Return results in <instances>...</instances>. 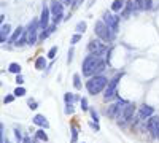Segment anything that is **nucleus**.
I'll return each instance as SVG.
<instances>
[{"mask_svg": "<svg viewBox=\"0 0 159 143\" xmlns=\"http://www.w3.org/2000/svg\"><path fill=\"white\" fill-rule=\"evenodd\" d=\"M107 84H108V80H107L105 76H102V75H94V76L89 78V81H86V89H88L89 94L96 96V94L102 92V91L107 87Z\"/></svg>", "mask_w": 159, "mask_h": 143, "instance_id": "obj_1", "label": "nucleus"}, {"mask_svg": "<svg viewBox=\"0 0 159 143\" xmlns=\"http://www.w3.org/2000/svg\"><path fill=\"white\" fill-rule=\"evenodd\" d=\"M100 56L97 54H89L86 56V59L83 60V75L84 76H94L97 73V69L100 65Z\"/></svg>", "mask_w": 159, "mask_h": 143, "instance_id": "obj_2", "label": "nucleus"}, {"mask_svg": "<svg viewBox=\"0 0 159 143\" xmlns=\"http://www.w3.org/2000/svg\"><path fill=\"white\" fill-rule=\"evenodd\" d=\"M94 30H96V35L100 38V40L107 42V43L113 40V34H115V32H113V30H111L103 21H97V22H96Z\"/></svg>", "mask_w": 159, "mask_h": 143, "instance_id": "obj_3", "label": "nucleus"}, {"mask_svg": "<svg viewBox=\"0 0 159 143\" xmlns=\"http://www.w3.org/2000/svg\"><path fill=\"white\" fill-rule=\"evenodd\" d=\"M121 78H123V73H118L113 80L108 81L107 87H105V94H103V99H105V100H111V99L116 96V87H118V83H119V80H121Z\"/></svg>", "mask_w": 159, "mask_h": 143, "instance_id": "obj_4", "label": "nucleus"}, {"mask_svg": "<svg viewBox=\"0 0 159 143\" xmlns=\"http://www.w3.org/2000/svg\"><path fill=\"white\" fill-rule=\"evenodd\" d=\"M38 27H40V21L37 19H32V22L29 24L27 30H25V37H27V45H35L37 43V32H38Z\"/></svg>", "mask_w": 159, "mask_h": 143, "instance_id": "obj_5", "label": "nucleus"}, {"mask_svg": "<svg viewBox=\"0 0 159 143\" xmlns=\"http://www.w3.org/2000/svg\"><path fill=\"white\" fill-rule=\"evenodd\" d=\"M103 22L108 25V27L116 34L118 32V27H119V16H116V15H111V13H103Z\"/></svg>", "mask_w": 159, "mask_h": 143, "instance_id": "obj_6", "label": "nucleus"}, {"mask_svg": "<svg viewBox=\"0 0 159 143\" xmlns=\"http://www.w3.org/2000/svg\"><path fill=\"white\" fill-rule=\"evenodd\" d=\"M134 111H135V105H134V103H127L126 108H124V111H123V114H121V118L118 119V123H119V124H124V123H127L129 119H132Z\"/></svg>", "mask_w": 159, "mask_h": 143, "instance_id": "obj_7", "label": "nucleus"}, {"mask_svg": "<svg viewBox=\"0 0 159 143\" xmlns=\"http://www.w3.org/2000/svg\"><path fill=\"white\" fill-rule=\"evenodd\" d=\"M147 127L154 138H159V118L157 116H151L147 123Z\"/></svg>", "mask_w": 159, "mask_h": 143, "instance_id": "obj_8", "label": "nucleus"}, {"mask_svg": "<svg viewBox=\"0 0 159 143\" xmlns=\"http://www.w3.org/2000/svg\"><path fill=\"white\" fill-rule=\"evenodd\" d=\"M88 49H89V54H97V56L103 54L105 51H107V48H105V46H103L100 42H96V40L89 42V45H88Z\"/></svg>", "mask_w": 159, "mask_h": 143, "instance_id": "obj_9", "label": "nucleus"}, {"mask_svg": "<svg viewBox=\"0 0 159 143\" xmlns=\"http://www.w3.org/2000/svg\"><path fill=\"white\" fill-rule=\"evenodd\" d=\"M49 15H51V10H49L48 7H43V10H42V16H40V29H42V30L48 29Z\"/></svg>", "mask_w": 159, "mask_h": 143, "instance_id": "obj_10", "label": "nucleus"}, {"mask_svg": "<svg viewBox=\"0 0 159 143\" xmlns=\"http://www.w3.org/2000/svg\"><path fill=\"white\" fill-rule=\"evenodd\" d=\"M49 10H51V15L52 16H61V15H64V3L62 2H57V0H52Z\"/></svg>", "mask_w": 159, "mask_h": 143, "instance_id": "obj_11", "label": "nucleus"}, {"mask_svg": "<svg viewBox=\"0 0 159 143\" xmlns=\"http://www.w3.org/2000/svg\"><path fill=\"white\" fill-rule=\"evenodd\" d=\"M153 113H154V108H153V107L143 105V107L140 108V111H139V119H147V118H150Z\"/></svg>", "mask_w": 159, "mask_h": 143, "instance_id": "obj_12", "label": "nucleus"}, {"mask_svg": "<svg viewBox=\"0 0 159 143\" xmlns=\"http://www.w3.org/2000/svg\"><path fill=\"white\" fill-rule=\"evenodd\" d=\"M10 30H11L10 24H3V25H2V30H0V42H2V43L7 42V38H8V35H10Z\"/></svg>", "mask_w": 159, "mask_h": 143, "instance_id": "obj_13", "label": "nucleus"}, {"mask_svg": "<svg viewBox=\"0 0 159 143\" xmlns=\"http://www.w3.org/2000/svg\"><path fill=\"white\" fill-rule=\"evenodd\" d=\"M24 32H25V30H24L22 27H18V29H16L15 32H13V35L10 37V43H15V45H16V42H18L19 38H21V37L24 35Z\"/></svg>", "mask_w": 159, "mask_h": 143, "instance_id": "obj_14", "label": "nucleus"}, {"mask_svg": "<svg viewBox=\"0 0 159 143\" xmlns=\"http://www.w3.org/2000/svg\"><path fill=\"white\" fill-rule=\"evenodd\" d=\"M34 123H35L37 126H42V127H48V126H49L48 121L45 119V116H42V114H37L35 118H34Z\"/></svg>", "mask_w": 159, "mask_h": 143, "instance_id": "obj_15", "label": "nucleus"}, {"mask_svg": "<svg viewBox=\"0 0 159 143\" xmlns=\"http://www.w3.org/2000/svg\"><path fill=\"white\" fill-rule=\"evenodd\" d=\"M46 67V59L43 57V56H40L37 60H35V69L37 70H43Z\"/></svg>", "mask_w": 159, "mask_h": 143, "instance_id": "obj_16", "label": "nucleus"}, {"mask_svg": "<svg viewBox=\"0 0 159 143\" xmlns=\"http://www.w3.org/2000/svg\"><path fill=\"white\" fill-rule=\"evenodd\" d=\"M123 8H124V0H113V3H111L113 11H121Z\"/></svg>", "mask_w": 159, "mask_h": 143, "instance_id": "obj_17", "label": "nucleus"}, {"mask_svg": "<svg viewBox=\"0 0 159 143\" xmlns=\"http://www.w3.org/2000/svg\"><path fill=\"white\" fill-rule=\"evenodd\" d=\"M107 114L110 116V118H116V114H118V102L108 107V110H107Z\"/></svg>", "mask_w": 159, "mask_h": 143, "instance_id": "obj_18", "label": "nucleus"}, {"mask_svg": "<svg viewBox=\"0 0 159 143\" xmlns=\"http://www.w3.org/2000/svg\"><path fill=\"white\" fill-rule=\"evenodd\" d=\"M8 70H10L11 73L19 75V73H21V65H19V64H16V62H13V64H10V65H8Z\"/></svg>", "mask_w": 159, "mask_h": 143, "instance_id": "obj_19", "label": "nucleus"}, {"mask_svg": "<svg viewBox=\"0 0 159 143\" xmlns=\"http://www.w3.org/2000/svg\"><path fill=\"white\" fill-rule=\"evenodd\" d=\"M132 8H134L132 2H127V5H126V8H124V11H123V18H124V19H127V18H129V15H130Z\"/></svg>", "mask_w": 159, "mask_h": 143, "instance_id": "obj_20", "label": "nucleus"}, {"mask_svg": "<svg viewBox=\"0 0 159 143\" xmlns=\"http://www.w3.org/2000/svg\"><path fill=\"white\" fill-rule=\"evenodd\" d=\"M86 27H88V25H86V22H84V21H81V22H78V24H76V27H75V30H76L78 34H84Z\"/></svg>", "mask_w": 159, "mask_h": 143, "instance_id": "obj_21", "label": "nucleus"}, {"mask_svg": "<svg viewBox=\"0 0 159 143\" xmlns=\"http://www.w3.org/2000/svg\"><path fill=\"white\" fill-rule=\"evenodd\" d=\"M64 99H65V103H67V105H73V100H76V97L73 94H69V92L64 96Z\"/></svg>", "mask_w": 159, "mask_h": 143, "instance_id": "obj_22", "label": "nucleus"}, {"mask_svg": "<svg viewBox=\"0 0 159 143\" xmlns=\"http://www.w3.org/2000/svg\"><path fill=\"white\" fill-rule=\"evenodd\" d=\"M73 86H75V89H81V81H80V75L78 73L73 75Z\"/></svg>", "mask_w": 159, "mask_h": 143, "instance_id": "obj_23", "label": "nucleus"}, {"mask_svg": "<svg viewBox=\"0 0 159 143\" xmlns=\"http://www.w3.org/2000/svg\"><path fill=\"white\" fill-rule=\"evenodd\" d=\"M78 127L76 126H72V143H76V140H78Z\"/></svg>", "mask_w": 159, "mask_h": 143, "instance_id": "obj_24", "label": "nucleus"}, {"mask_svg": "<svg viewBox=\"0 0 159 143\" xmlns=\"http://www.w3.org/2000/svg\"><path fill=\"white\" fill-rule=\"evenodd\" d=\"M35 135H37V138H38V140H42V141H46V140H48V135H46V132H45V131H37V134H35Z\"/></svg>", "mask_w": 159, "mask_h": 143, "instance_id": "obj_25", "label": "nucleus"}, {"mask_svg": "<svg viewBox=\"0 0 159 143\" xmlns=\"http://www.w3.org/2000/svg\"><path fill=\"white\" fill-rule=\"evenodd\" d=\"M57 54V46H52L49 51H48V59H54Z\"/></svg>", "mask_w": 159, "mask_h": 143, "instance_id": "obj_26", "label": "nucleus"}, {"mask_svg": "<svg viewBox=\"0 0 159 143\" xmlns=\"http://www.w3.org/2000/svg\"><path fill=\"white\" fill-rule=\"evenodd\" d=\"M13 94H15L16 97H22V96L25 94V89H24V87H16V89H15V92H13Z\"/></svg>", "mask_w": 159, "mask_h": 143, "instance_id": "obj_27", "label": "nucleus"}, {"mask_svg": "<svg viewBox=\"0 0 159 143\" xmlns=\"http://www.w3.org/2000/svg\"><path fill=\"white\" fill-rule=\"evenodd\" d=\"M80 40H81V34H75L73 37H72V43L75 45V43H78Z\"/></svg>", "mask_w": 159, "mask_h": 143, "instance_id": "obj_28", "label": "nucleus"}, {"mask_svg": "<svg viewBox=\"0 0 159 143\" xmlns=\"http://www.w3.org/2000/svg\"><path fill=\"white\" fill-rule=\"evenodd\" d=\"M27 103H29V108H30V110H35V108H37V102H35V100L29 99V102H27Z\"/></svg>", "mask_w": 159, "mask_h": 143, "instance_id": "obj_29", "label": "nucleus"}, {"mask_svg": "<svg viewBox=\"0 0 159 143\" xmlns=\"http://www.w3.org/2000/svg\"><path fill=\"white\" fill-rule=\"evenodd\" d=\"M91 116H92V119H94L96 123H99V114L96 113V110H91Z\"/></svg>", "mask_w": 159, "mask_h": 143, "instance_id": "obj_30", "label": "nucleus"}, {"mask_svg": "<svg viewBox=\"0 0 159 143\" xmlns=\"http://www.w3.org/2000/svg\"><path fill=\"white\" fill-rule=\"evenodd\" d=\"M81 108H83V111H86L89 107H88V100L86 99H81Z\"/></svg>", "mask_w": 159, "mask_h": 143, "instance_id": "obj_31", "label": "nucleus"}, {"mask_svg": "<svg viewBox=\"0 0 159 143\" xmlns=\"http://www.w3.org/2000/svg\"><path fill=\"white\" fill-rule=\"evenodd\" d=\"M134 3L137 8H143V3H145V0H134Z\"/></svg>", "mask_w": 159, "mask_h": 143, "instance_id": "obj_32", "label": "nucleus"}, {"mask_svg": "<svg viewBox=\"0 0 159 143\" xmlns=\"http://www.w3.org/2000/svg\"><path fill=\"white\" fill-rule=\"evenodd\" d=\"M151 8V0H145L143 3V10H150Z\"/></svg>", "mask_w": 159, "mask_h": 143, "instance_id": "obj_33", "label": "nucleus"}, {"mask_svg": "<svg viewBox=\"0 0 159 143\" xmlns=\"http://www.w3.org/2000/svg\"><path fill=\"white\" fill-rule=\"evenodd\" d=\"M16 83H18V86H21V84L24 83V78L21 76V73H19V75H16Z\"/></svg>", "mask_w": 159, "mask_h": 143, "instance_id": "obj_34", "label": "nucleus"}, {"mask_svg": "<svg viewBox=\"0 0 159 143\" xmlns=\"http://www.w3.org/2000/svg\"><path fill=\"white\" fill-rule=\"evenodd\" d=\"M62 18H64L62 15H61V16H52V22H54V24H59V22L62 21Z\"/></svg>", "mask_w": 159, "mask_h": 143, "instance_id": "obj_35", "label": "nucleus"}, {"mask_svg": "<svg viewBox=\"0 0 159 143\" xmlns=\"http://www.w3.org/2000/svg\"><path fill=\"white\" fill-rule=\"evenodd\" d=\"M15 134H16V140H18V141H22V135H21V131H19V129H16Z\"/></svg>", "mask_w": 159, "mask_h": 143, "instance_id": "obj_36", "label": "nucleus"}, {"mask_svg": "<svg viewBox=\"0 0 159 143\" xmlns=\"http://www.w3.org/2000/svg\"><path fill=\"white\" fill-rule=\"evenodd\" d=\"M65 113L72 114V113H73V105H67V108H65Z\"/></svg>", "mask_w": 159, "mask_h": 143, "instance_id": "obj_37", "label": "nucleus"}, {"mask_svg": "<svg viewBox=\"0 0 159 143\" xmlns=\"http://www.w3.org/2000/svg\"><path fill=\"white\" fill-rule=\"evenodd\" d=\"M13 99H15V96H7V97L3 99V102H5V103H10V102H13Z\"/></svg>", "mask_w": 159, "mask_h": 143, "instance_id": "obj_38", "label": "nucleus"}, {"mask_svg": "<svg viewBox=\"0 0 159 143\" xmlns=\"http://www.w3.org/2000/svg\"><path fill=\"white\" fill-rule=\"evenodd\" d=\"M61 2H62L64 5H73V3H75V0H61Z\"/></svg>", "mask_w": 159, "mask_h": 143, "instance_id": "obj_39", "label": "nucleus"}, {"mask_svg": "<svg viewBox=\"0 0 159 143\" xmlns=\"http://www.w3.org/2000/svg\"><path fill=\"white\" fill-rule=\"evenodd\" d=\"M72 59H73V49H70V51H69V59H67V60H69V62H72Z\"/></svg>", "mask_w": 159, "mask_h": 143, "instance_id": "obj_40", "label": "nucleus"}, {"mask_svg": "<svg viewBox=\"0 0 159 143\" xmlns=\"http://www.w3.org/2000/svg\"><path fill=\"white\" fill-rule=\"evenodd\" d=\"M22 143H30V140H29V138H24V141H22Z\"/></svg>", "mask_w": 159, "mask_h": 143, "instance_id": "obj_41", "label": "nucleus"}, {"mask_svg": "<svg viewBox=\"0 0 159 143\" xmlns=\"http://www.w3.org/2000/svg\"><path fill=\"white\" fill-rule=\"evenodd\" d=\"M94 2H96V0H89V7H91L92 3H94Z\"/></svg>", "mask_w": 159, "mask_h": 143, "instance_id": "obj_42", "label": "nucleus"}, {"mask_svg": "<svg viewBox=\"0 0 159 143\" xmlns=\"http://www.w3.org/2000/svg\"><path fill=\"white\" fill-rule=\"evenodd\" d=\"M5 143H10V141H5Z\"/></svg>", "mask_w": 159, "mask_h": 143, "instance_id": "obj_43", "label": "nucleus"}]
</instances>
